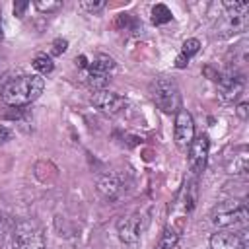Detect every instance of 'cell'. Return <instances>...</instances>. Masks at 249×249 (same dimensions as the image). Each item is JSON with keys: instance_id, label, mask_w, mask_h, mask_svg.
<instances>
[{"instance_id": "1", "label": "cell", "mask_w": 249, "mask_h": 249, "mask_svg": "<svg viewBox=\"0 0 249 249\" xmlns=\"http://www.w3.org/2000/svg\"><path fill=\"white\" fill-rule=\"evenodd\" d=\"M43 88L45 80L39 74H23L8 80L0 89V97L6 105L21 107L35 101L43 93Z\"/></svg>"}, {"instance_id": "2", "label": "cell", "mask_w": 249, "mask_h": 249, "mask_svg": "<svg viewBox=\"0 0 249 249\" xmlns=\"http://www.w3.org/2000/svg\"><path fill=\"white\" fill-rule=\"evenodd\" d=\"M210 220L214 226L218 228H231V226H243L249 220V210L247 204L243 200L237 198H230L224 202H218L212 212H210Z\"/></svg>"}, {"instance_id": "3", "label": "cell", "mask_w": 249, "mask_h": 249, "mask_svg": "<svg viewBox=\"0 0 249 249\" xmlns=\"http://www.w3.org/2000/svg\"><path fill=\"white\" fill-rule=\"evenodd\" d=\"M150 93L158 109L163 113H177L181 109V95L179 88L171 78H158L150 86Z\"/></svg>"}, {"instance_id": "4", "label": "cell", "mask_w": 249, "mask_h": 249, "mask_svg": "<svg viewBox=\"0 0 249 249\" xmlns=\"http://www.w3.org/2000/svg\"><path fill=\"white\" fill-rule=\"evenodd\" d=\"M14 249H45L43 228L35 220H19L12 233Z\"/></svg>"}, {"instance_id": "5", "label": "cell", "mask_w": 249, "mask_h": 249, "mask_svg": "<svg viewBox=\"0 0 249 249\" xmlns=\"http://www.w3.org/2000/svg\"><path fill=\"white\" fill-rule=\"evenodd\" d=\"M115 60L109 56V54H95L89 62H88V66L84 68L86 70V74H84V80H86V84L89 86V88H93L95 91L97 89H103V86L107 84V80H109V74L115 70Z\"/></svg>"}, {"instance_id": "6", "label": "cell", "mask_w": 249, "mask_h": 249, "mask_svg": "<svg viewBox=\"0 0 249 249\" xmlns=\"http://www.w3.org/2000/svg\"><path fill=\"white\" fill-rule=\"evenodd\" d=\"M146 228V218L142 214H128V216H123L119 222H117V233H119V239L123 243H136L142 235Z\"/></svg>"}, {"instance_id": "7", "label": "cell", "mask_w": 249, "mask_h": 249, "mask_svg": "<svg viewBox=\"0 0 249 249\" xmlns=\"http://www.w3.org/2000/svg\"><path fill=\"white\" fill-rule=\"evenodd\" d=\"M173 136H175V144L181 150H187L191 146V142L195 138V121H193V117H191V113L187 109H179L177 111Z\"/></svg>"}, {"instance_id": "8", "label": "cell", "mask_w": 249, "mask_h": 249, "mask_svg": "<svg viewBox=\"0 0 249 249\" xmlns=\"http://www.w3.org/2000/svg\"><path fill=\"white\" fill-rule=\"evenodd\" d=\"M208 150H210L208 134H198L196 138H193V142L189 146V169L195 175H198L204 169L206 158H208Z\"/></svg>"}, {"instance_id": "9", "label": "cell", "mask_w": 249, "mask_h": 249, "mask_svg": "<svg viewBox=\"0 0 249 249\" xmlns=\"http://www.w3.org/2000/svg\"><path fill=\"white\" fill-rule=\"evenodd\" d=\"M216 82L220 84V97H222L224 103L235 101V99L241 95L243 86H245L243 76H241L239 72H226V74H220Z\"/></svg>"}, {"instance_id": "10", "label": "cell", "mask_w": 249, "mask_h": 249, "mask_svg": "<svg viewBox=\"0 0 249 249\" xmlns=\"http://www.w3.org/2000/svg\"><path fill=\"white\" fill-rule=\"evenodd\" d=\"M91 103H93L97 109H101L103 113H111V115H115V113H119L121 109H124L126 99H124L123 95L115 93V91H109V89H97V91H93V95H91Z\"/></svg>"}, {"instance_id": "11", "label": "cell", "mask_w": 249, "mask_h": 249, "mask_svg": "<svg viewBox=\"0 0 249 249\" xmlns=\"http://www.w3.org/2000/svg\"><path fill=\"white\" fill-rule=\"evenodd\" d=\"M210 249H247L245 239L230 230H220L210 237Z\"/></svg>"}, {"instance_id": "12", "label": "cell", "mask_w": 249, "mask_h": 249, "mask_svg": "<svg viewBox=\"0 0 249 249\" xmlns=\"http://www.w3.org/2000/svg\"><path fill=\"white\" fill-rule=\"evenodd\" d=\"M97 191L107 198V200H117L123 195V183L119 181L117 175H103L97 181Z\"/></svg>"}, {"instance_id": "13", "label": "cell", "mask_w": 249, "mask_h": 249, "mask_svg": "<svg viewBox=\"0 0 249 249\" xmlns=\"http://www.w3.org/2000/svg\"><path fill=\"white\" fill-rule=\"evenodd\" d=\"M198 49H200V41L198 39H187L183 43V49H181L177 60H175V66L177 68H185L189 64V60L198 53Z\"/></svg>"}, {"instance_id": "14", "label": "cell", "mask_w": 249, "mask_h": 249, "mask_svg": "<svg viewBox=\"0 0 249 249\" xmlns=\"http://www.w3.org/2000/svg\"><path fill=\"white\" fill-rule=\"evenodd\" d=\"M230 173H245L247 171V148L241 146L237 152H233V165L230 167Z\"/></svg>"}, {"instance_id": "15", "label": "cell", "mask_w": 249, "mask_h": 249, "mask_svg": "<svg viewBox=\"0 0 249 249\" xmlns=\"http://www.w3.org/2000/svg\"><path fill=\"white\" fill-rule=\"evenodd\" d=\"M33 68L39 72V76H47V74H51L54 70V62L47 54H37L33 58Z\"/></svg>"}, {"instance_id": "16", "label": "cell", "mask_w": 249, "mask_h": 249, "mask_svg": "<svg viewBox=\"0 0 249 249\" xmlns=\"http://www.w3.org/2000/svg\"><path fill=\"white\" fill-rule=\"evenodd\" d=\"M171 19V10L165 6V4H156L152 8V21L156 25H161V23H167Z\"/></svg>"}, {"instance_id": "17", "label": "cell", "mask_w": 249, "mask_h": 249, "mask_svg": "<svg viewBox=\"0 0 249 249\" xmlns=\"http://www.w3.org/2000/svg\"><path fill=\"white\" fill-rule=\"evenodd\" d=\"M177 239H179V233H177L175 230L167 228V230L163 231V235L160 237V241H158L156 249H173V247H175V243H177Z\"/></svg>"}, {"instance_id": "18", "label": "cell", "mask_w": 249, "mask_h": 249, "mask_svg": "<svg viewBox=\"0 0 249 249\" xmlns=\"http://www.w3.org/2000/svg\"><path fill=\"white\" fill-rule=\"evenodd\" d=\"M35 6H37V10L49 14V12H56L62 6V2H43V0H39V2H35Z\"/></svg>"}, {"instance_id": "19", "label": "cell", "mask_w": 249, "mask_h": 249, "mask_svg": "<svg viewBox=\"0 0 249 249\" xmlns=\"http://www.w3.org/2000/svg\"><path fill=\"white\" fill-rule=\"evenodd\" d=\"M82 8L84 10H88V12H91V14H95V12H99V10H103L105 8V2H82Z\"/></svg>"}, {"instance_id": "20", "label": "cell", "mask_w": 249, "mask_h": 249, "mask_svg": "<svg viewBox=\"0 0 249 249\" xmlns=\"http://www.w3.org/2000/svg\"><path fill=\"white\" fill-rule=\"evenodd\" d=\"M66 47H68V41H66V39H56V41L53 43V53H54V54H62V53L66 51Z\"/></svg>"}, {"instance_id": "21", "label": "cell", "mask_w": 249, "mask_h": 249, "mask_svg": "<svg viewBox=\"0 0 249 249\" xmlns=\"http://www.w3.org/2000/svg\"><path fill=\"white\" fill-rule=\"evenodd\" d=\"M27 8H29V2H16V4H14V14H16L18 18H23V14H25Z\"/></svg>"}, {"instance_id": "22", "label": "cell", "mask_w": 249, "mask_h": 249, "mask_svg": "<svg viewBox=\"0 0 249 249\" xmlns=\"http://www.w3.org/2000/svg\"><path fill=\"white\" fill-rule=\"evenodd\" d=\"M12 138V130L8 128V126H4V124H0V144H4V142H8Z\"/></svg>"}, {"instance_id": "23", "label": "cell", "mask_w": 249, "mask_h": 249, "mask_svg": "<svg viewBox=\"0 0 249 249\" xmlns=\"http://www.w3.org/2000/svg\"><path fill=\"white\" fill-rule=\"evenodd\" d=\"M235 111H237V115H239L241 119H245V117H247V103H239V107H237Z\"/></svg>"}, {"instance_id": "24", "label": "cell", "mask_w": 249, "mask_h": 249, "mask_svg": "<svg viewBox=\"0 0 249 249\" xmlns=\"http://www.w3.org/2000/svg\"><path fill=\"white\" fill-rule=\"evenodd\" d=\"M4 70H6V64H4V58L0 56V76L4 74Z\"/></svg>"}, {"instance_id": "25", "label": "cell", "mask_w": 249, "mask_h": 249, "mask_svg": "<svg viewBox=\"0 0 249 249\" xmlns=\"http://www.w3.org/2000/svg\"><path fill=\"white\" fill-rule=\"evenodd\" d=\"M2 16V14H0ZM2 37H4V33H2V18H0V41H2Z\"/></svg>"}]
</instances>
